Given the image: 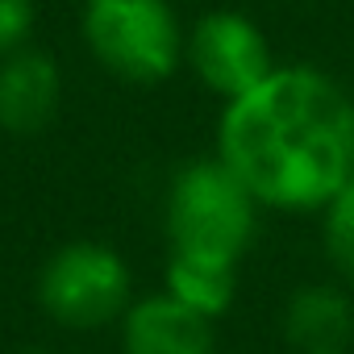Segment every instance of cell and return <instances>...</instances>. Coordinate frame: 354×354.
<instances>
[{
  "mask_svg": "<svg viewBox=\"0 0 354 354\" xmlns=\"http://www.w3.org/2000/svg\"><path fill=\"white\" fill-rule=\"evenodd\" d=\"M38 308L71 333L109 329L133 304V271L121 250L96 238L55 246L34 279Z\"/></svg>",
  "mask_w": 354,
  "mask_h": 354,
  "instance_id": "277c9868",
  "label": "cell"
},
{
  "mask_svg": "<svg viewBox=\"0 0 354 354\" xmlns=\"http://www.w3.org/2000/svg\"><path fill=\"white\" fill-rule=\"evenodd\" d=\"M80 38L104 75L150 88L184 67L188 30L171 0H84Z\"/></svg>",
  "mask_w": 354,
  "mask_h": 354,
  "instance_id": "3957f363",
  "label": "cell"
},
{
  "mask_svg": "<svg viewBox=\"0 0 354 354\" xmlns=\"http://www.w3.org/2000/svg\"><path fill=\"white\" fill-rule=\"evenodd\" d=\"M184 67L196 75V84L225 100H238L254 84H263L279 63L263 34V26L238 9H209L192 21L184 42Z\"/></svg>",
  "mask_w": 354,
  "mask_h": 354,
  "instance_id": "5b68a950",
  "label": "cell"
},
{
  "mask_svg": "<svg viewBox=\"0 0 354 354\" xmlns=\"http://www.w3.org/2000/svg\"><path fill=\"white\" fill-rule=\"evenodd\" d=\"M213 154L263 213H321L354 175V96L313 63H279L221 104Z\"/></svg>",
  "mask_w": 354,
  "mask_h": 354,
  "instance_id": "6da1fadb",
  "label": "cell"
},
{
  "mask_svg": "<svg viewBox=\"0 0 354 354\" xmlns=\"http://www.w3.org/2000/svg\"><path fill=\"white\" fill-rule=\"evenodd\" d=\"M34 0H0V59L30 46V34H34Z\"/></svg>",
  "mask_w": 354,
  "mask_h": 354,
  "instance_id": "8fae6325",
  "label": "cell"
},
{
  "mask_svg": "<svg viewBox=\"0 0 354 354\" xmlns=\"http://www.w3.org/2000/svg\"><path fill=\"white\" fill-rule=\"evenodd\" d=\"M259 201L217 154L188 158L171 171L162 192L167 254L242 267L259 238Z\"/></svg>",
  "mask_w": 354,
  "mask_h": 354,
  "instance_id": "7a4b0ae2",
  "label": "cell"
},
{
  "mask_svg": "<svg viewBox=\"0 0 354 354\" xmlns=\"http://www.w3.org/2000/svg\"><path fill=\"white\" fill-rule=\"evenodd\" d=\"M317 217H321V246L329 267L346 288H354V175Z\"/></svg>",
  "mask_w": 354,
  "mask_h": 354,
  "instance_id": "30bf717a",
  "label": "cell"
},
{
  "mask_svg": "<svg viewBox=\"0 0 354 354\" xmlns=\"http://www.w3.org/2000/svg\"><path fill=\"white\" fill-rule=\"evenodd\" d=\"M63 109V71L59 59L21 46L0 59V129L13 138H38L55 125Z\"/></svg>",
  "mask_w": 354,
  "mask_h": 354,
  "instance_id": "8992f818",
  "label": "cell"
},
{
  "mask_svg": "<svg viewBox=\"0 0 354 354\" xmlns=\"http://www.w3.org/2000/svg\"><path fill=\"white\" fill-rule=\"evenodd\" d=\"M162 292L175 296L180 304H188L192 313L217 321L238 300V267L213 263V259H192V254H167Z\"/></svg>",
  "mask_w": 354,
  "mask_h": 354,
  "instance_id": "9c48e42d",
  "label": "cell"
},
{
  "mask_svg": "<svg viewBox=\"0 0 354 354\" xmlns=\"http://www.w3.org/2000/svg\"><path fill=\"white\" fill-rule=\"evenodd\" d=\"M117 329L121 354H217V321L192 313L162 288L133 296Z\"/></svg>",
  "mask_w": 354,
  "mask_h": 354,
  "instance_id": "52a82bcc",
  "label": "cell"
},
{
  "mask_svg": "<svg viewBox=\"0 0 354 354\" xmlns=\"http://www.w3.org/2000/svg\"><path fill=\"white\" fill-rule=\"evenodd\" d=\"M283 342L296 354H350L354 346V296L337 279H308L288 292L279 313Z\"/></svg>",
  "mask_w": 354,
  "mask_h": 354,
  "instance_id": "ba28073f",
  "label": "cell"
}]
</instances>
